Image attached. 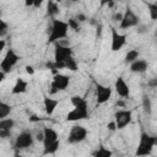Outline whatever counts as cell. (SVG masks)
I'll return each instance as SVG.
<instances>
[{
    "label": "cell",
    "instance_id": "836d02e7",
    "mask_svg": "<svg viewBox=\"0 0 157 157\" xmlns=\"http://www.w3.org/2000/svg\"><path fill=\"white\" fill-rule=\"evenodd\" d=\"M5 47H6V40L0 38V53H1V52L5 49Z\"/></svg>",
    "mask_w": 157,
    "mask_h": 157
},
{
    "label": "cell",
    "instance_id": "2e32d148",
    "mask_svg": "<svg viewBox=\"0 0 157 157\" xmlns=\"http://www.w3.org/2000/svg\"><path fill=\"white\" fill-rule=\"evenodd\" d=\"M129 65H130V71L134 72V74H144V72H146L147 69H148V63H147V60L140 59V58H137L135 61H132V63L129 64Z\"/></svg>",
    "mask_w": 157,
    "mask_h": 157
},
{
    "label": "cell",
    "instance_id": "f35d334b",
    "mask_svg": "<svg viewBox=\"0 0 157 157\" xmlns=\"http://www.w3.org/2000/svg\"><path fill=\"white\" fill-rule=\"evenodd\" d=\"M29 121H39V118L37 115H32L29 117Z\"/></svg>",
    "mask_w": 157,
    "mask_h": 157
},
{
    "label": "cell",
    "instance_id": "cb8c5ba5",
    "mask_svg": "<svg viewBox=\"0 0 157 157\" xmlns=\"http://www.w3.org/2000/svg\"><path fill=\"white\" fill-rule=\"evenodd\" d=\"M147 9L150 12V17L152 21L157 20V4L155 2H147Z\"/></svg>",
    "mask_w": 157,
    "mask_h": 157
},
{
    "label": "cell",
    "instance_id": "7bdbcfd3",
    "mask_svg": "<svg viewBox=\"0 0 157 157\" xmlns=\"http://www.w3.org/2000/svg\"><path fill=\"white\" fill-rule=\"evenodd\" d=\"M70 1H71V2H78L80 0H70Z\"/></svg>",
    "mask_w": 157,
    "mask_h": 157
},
{
    "label": "cell",
    "instance_id": "ab89813d",
    "mask_svg": "<svg viewBox=\"0 0 157 157\" xmlns=\"http://www.w3.org/2000/svg\"><path fill=\"white\" fill-rule=\"evenodd\" d=\"M110 1H114V0H101V6H104L108 2H110Z\"/></svg>",
    "mask_w": 157,
    "mask_h": 157
},
{
    "label": "cell",
    "instance_id": "e0dca14e",
    "mask_svg": "<svg viewBox=\"0 0 157 157\" xmlns=\"http://www.w3.org/2000/svg\"><path fill=\"white\" fill-rule=\"evenodd\" d=\"M59 99H55V98H52L50 96H45L43 97V105H44V110H45V114L47 115H53L55 109L58 108L59 105Z\"/></svg>",
    "mask_w": 157,
    "mask_h": 157
},
{
    "label": "cell",
    "instance_id": "3957f363",
    "mask_svg": "<svg viewBox=\"0 0 157 157\" xmlns=\"http://www.w3.org/2000/svg\"><path fill=\"white\" fill-rule=\"evenodd\" d=\"M156 145H157V137L148 135L146 131H142L140 135V140H139V145H137L135 155L136 156H147L151 153V151L153 150V147Z\"/></svg>",
    "mask_w": 157,
    "mask_h": 157
},
{
    "label": "cell",
    "instance_id": "9a60e30c",
    "mask_svg": "<svg viewBox=\"0 0 157 157\" xmlns=\"http://www.w3.org/2000/svg\"><path fill=\"white\" fill-rule=\"evenodd\" d=\"M114 88H115L117 93L121 98H129V96H130V87H129V85L126 83V81L123 77H118L115 80Z\"/></svg>",
    "mask_w": 157,
    "mask_h": 157
},
{
    "label": "cell",
    "instance_id": "5b68a950",
    "mask_svg": "<svg viewBox=\"0 0 157 157\" xmlns=\"http://www.w3.org/2000/svg\"><path fill=\"white\" fill-rule=\"evenodd\" d=\"M139 22H140L139 16L134 12V10L130 6H128L125 9L124 13H123V17H121L120 22H119V28L120 29H128V28L137 26Z\"/></svg>",
    "mask_w": 157,
    "mask_h": 157
},
{
    "label": "cell",
    "instance_id": "f546056e",
    "mask_svg": "<svg viewBox=\"0 0 157 157\" xmlns=\"http://www.w3.org/2000/svg\"><path fill=\"white\" fill-rule=\"evenodd\" d=\"M107 128H108V130H109V131H114V130H117V126H115V123H114V120L109 121V123L107 124Z\"/></svg>",
    "mask_w": 157,
    "mask_h": 157
},
{
    "label": "cell",
    "instance_id": "8fae6325",
    "mask_svg": "<svg viewBox=\"0 0 157 157\" xmlns=\"http://www.w3.org/2000/svg\"><path fill=\"white\" fill-rule=\"evenodd\" d=\"M113 90L109 86H104L102 83H96V101L97 104L107 103L112 97Z\"/></svg>",
    "mask_w": 157,
    "mask_h": 157
},
{
    "label": "cell",
    "instance_id": "d6a6232c",
    "mask_svg": "<svg viewBox=\"0 0 157 157\" xmlns=\"http://www.w3.org/2000/svg\"><path fill=\"white\" fill-rule=\"evenodd\" d=\"M44 2V0H34V2H33V7H36V9H39L40 6H42V4Z\"/></svg>",
    "mask_w": 157,
    "mask_h": 157
},
{
    "label": "cell",
    "instance_id": "7402d4cb",
    "mask_svg": "<svg viewBox=\"0 0 157 157\" xmlns=\"http://www.w3.org/2000/svg\"><path fill=\"white\" fill-rule=\"evenodd\" d=\"M92 155H93L94 157H110V156L113 155V152L109 151L108 148H105L104 146H99L96 151L92 152Z\"/></svg>",
    "mask_w": 157,
    "mask_h": 157
},
{
    "label": "cell",
    "instance_id": "8d00e7d4",
    "mask_svg": "<svg viewBox=\"0 0 157 157\" xmlns=\"http://www.w3.org/2000/svg\"><path fill=\"white\" fill-rule=\"evenodd\" d=\"M5 75H6V74L0 69V82H2V81L5 80Z\"/></svg>",
    "mask_w": 157,
    "mask_h": 157
},
{
    "label": "cell",
    "instance_id": "83f0119b",
    "mask_svg": "<svg viewBox=\"0 0 157 157\" xmlns=\"http://www.w3.org/2000/svg\"><path fill=\"white\" fill-rule=\"evenodd\" d=\"M6 33H7V23L0 18V38L5 37Z\"/></svg>",
    "mask_w": 157,
    "mask_h": 157
},
{
    "label": "cell",
    "instance_id": "484cf974",
    "mask_svg": "<svg viewBox=\"0 0 157 157\" xmlns=\"http://www.w3.org/2000/svg\"><path fill=\"white\" fill-rule=\"evenodd\" d=\"M66 22H67V26H69V28L74 29L75 32H78V31H80V22H78L76 18L71 17V18H69Z\"/></svg>",
    "mask_w": 157,
    "mask_h": 157
},
{
    "label": "cell",
    "instance_id": "ba28073f",
    "mask_svg": "<svg viewBox=\"0 0 157 157\" xmlns=\"http://www.w3.org/2000/svg\"><path fill=\"white\" fill-rule=\"evenodd\" d=\"M87 129L82 125H74L67 135V142L69 144H78L82 142L86 137H87Z\"/></svg>",
    "mask_w": 157,
    "mask_h": 157
},
{
    "label": "cell",
    "instance_id": "4dcf8cb0",
    "mask_svg": "<svg viewBox=\"0 0 157 157\" xmlns=\"http://www.w3.org/2000/svg\"><path fill=\"white\" fill-rule=\"evenodd\" d=\"M121 17H123V13H121V12H115V13L113 15V20H114V21H119V22H120Z\"/></svg>",
    "mask_w": 157,
    "mask_h": 157
},
{
    "label": "cell",
    "instance_id": "ffe728a7",
    "mask_svg": "<svg viewBox=\"0 0 157 157\" xmlns=\"http://www.w3.org/2000/svg\"><path fill=\"white\" fill-rule=\"evenodd\" d=\"M12 112V108L10 104H7L4 101H0V119L7 118Z\"/></svg>",
    "mask_w": 157,
    "mask_h": 157
},
{
    "label": "cell",
    "instance_id": "e575fe53",
    "mask_svg": "<svg viewBox=\"0 0 157 157\" xmlns=\"http://www.w3.org/2000/svg\"><path fill=\"white\" fill-rule=\"evenodd\" d=\"M148 85H150L152 88H155V87L157 86V78H152V80L148 82Z\"/></svg>",
    "mask_w": 157,
    "mask_h": 157
},
{
    "label": "cell",
    "instance_id": "7c38bea8",
    "mask_svg": "<svg viewBox=\"0 0 157 157\" xmlns=\"http://www.w3.org/2000/svg\"><path fill=\"white\" fill-rule=\"evenodd\" d=\"M126 44V36L118 32L117 28H112V44L110 50L112 52H119L124 45Z\"/></svg>",
    "mask_w": 157,
    "mask_h": 157
},
{
    "label": "cell",
    "instance_id": "603a6c76",
    "mask_svg": "<svg viewBox=\"0 0 157 157\" xmlns=\"http://www.w3.org/2000/svg\"><path fill=\"white\" fill-rule=\"evenodd\" d=\"M65 69H67L70 71H76L77 70V61H76V59H74L72 56L67 58L65 60Z\"/></svg>",
    "mask_w": 157,
    "mask_h": 157
},
{
    "label": "cell",
    "instance_id": "6da1fadb",
    "mask_svg": "<svg viewBox=\"0 0 157 157\" xmlns=\"http://www.w3.org/2000/svg\"><path fill=\"white\" fill-rule=\"evenodd\" d=\"M43 155H54L60 146L59 135L53 128H43Z\"/></svg>",
    "mask_w": 157,
    "mask_h": 157
},
{
    "label": "cell",
    "instance_id": "d590c367",
    "mask_svg": "<svg viewBox=\"0 0 157 157\" xmlns=\"http://www.w3.org/2000/svg\"><path fill=\"white\" fill-rule=\"evenodd\" d=\"M33 2H34V0H25V5H26L27 7L33 6Z\"/></svg>",
    "mask_w": 157,
    "mask_h": 157
},
{
    "label": "cell",
    "instance_id": "f1b7e54d",
    "mask_svg": "<svg viewBox=\"0 0 157 157\" xmlns=\"http://www.w3.org/2000/svg\"><path fill=\"white\" fill-rule=\"evenodd\" d=\"M78 22H85L86 20H87V17H86V15L85 13H81V12H78L77 15H76V17H75Z\"/></svg>",
    "mask_w": 157,
    "mask_h": 157
},
{
    "label": "cell",
    "instance_id": "1f68e13d",
    "mask_svg": "<svg viewBox=\"0 0 157 157\" xmlns=\"http://www.w3.org/2000/svg\"><path fill=\"white\" fill-rule=\"evenodd\" d=\"M25 69H26V72H27L28 75H33V74H34V69H33V66H31V65H27Z\"/></svg>",
    "mask_w": 157,
    "mask_h": 157
},
{
    "label": "cell",
    "instance_id": "8992f818",
    "mask_svg": "<svg viewBox=\"0 0 157 157\" xmlns=\"http://www.w3.org/2000/svg\"><path fill=\"white\" fill-rule=\"evenodd\" d=\"M87 118H88V103L87 102L74 107V109L70 110L66 115L67 121H78V120H83Z\"/></svg>",
    "mask_w": 157,
    "mask_h": 157
},
{
    "label": "cell",
    "instance_id": "d6986e66",
    "mask_svg": "<svg viewBox=\"0 0 157 157\" xmlns=\"http://www.w3.org/2000/svg\"><path fill=\"white\" fill-rule=\"evenodd\" d=\"M59 12H60L59 5L54 0H48V2H47V15L53 20V18H56Z\"/></svg>",
    "mask_w": 157,
    "mask_h": 157
},
{
    "label": "cell",
    "instance_id": "44dd1931",
    "mask_svg": "<svg viewBox=\"0 0 157 157\" xmlns=\"http://www.w3.org/2000/svg\"><path fill=\"white\" fill-rule=\"evenodd\" d=\"M139 56H140V52H139L137 49H131V50H129V52L125 54L124 63H125V64H131V63L135 61Z\"/></svg>",
    "mask_w": 157,
    "mask_h": 157
},
{
    "label": "cell",
    "instance_id": "277c9868",
    "mask_svg": "<svg viewBox=\"0 0 157 157\" xmlns=\"http://www.w3.org/2000/svg\"><path fill=\"white\" fill-rule=\"evenodd\" d=\"M20 61V55L13 50V49H7L4 59L0 61V69L5 72V74H9L12 71V69L15 67V65Z\"/></svg>",
    "mask_w": 157,
    "mask_h": 157
},
{
    "label": "cell",
    "instance_id": "5bb4252c",
    "mask_svg": "<svg viewBox=\"0 0 157 157\" xmlns=\"http://www.w3.org/2000/svg\"><path fill=\"white\" fill-rule=\"evenodd\" d=\"M15 126V120L12 118L0 119V139H6L11 135V130Z\"/></svg>",
    "mask_w": 157,
    "mask_h": 157
},
{
    "label": "cell",
    "instance_id": "ee69618b",
    "mask_svg": "<svg viewBox=\"0 0 157 157\" xmlns=\"http://www.w3.org/2000/svg\"><path fill=\"white\" fill-rule=\"evenodd\" d=\"M0 16H1V10H0Z\"/></svg>",
    "mask_w": 157,
    "mask_h": 157
},
{
    "label": "cell",
    "instance_id": "60d3db41",
    "mask_svg": "<svg viewBox=\"0 0 157 157\" xmlns=\"http://www.w3.org/2000/svg\"><path fill=\"white\" fill-rule=\"evenodd\" d=\"M117 104H118L119 107H124V105H125V104H124V102H121V101H120V102H117Z\"/></svg>",
    "mask_w": 157,
    "mask_h": 157
},
{
    "label": "cell",
    "instance_id": "b9f144b4",
    "mask_svg": "<svg viewBox=\"0 0 157 157\" xmlns=\"http://www.w3.org/2000/svg\"><path fill=\"white\" fill-rule=\"evenodd\" d=\"M54 1H55V2H56V4H59V2H61V1H63V0H54Z\"/></svg>",
    "mask_w": 157,
    "mask_h": 157
},
{
    "label": "cell",
    "instance_id": "7a4b0ae2",
    "mask_svg": "<svg viewBox=\"0 0 157 157\" xmlns=\"http://www.w3.org/2000/svg\"><path fill=\"white\" fill-rule=\"evenodd\" d=\"M67 32H69L67 22L61 21L59 18H53L52 20V26H50V29H49V36H48L47 44H53L54 42H56L59 39L66 38Z\"/></svg>",
    "mask_w": 157,
    "mask_h": 157
},
{
    "label": "cell",
    "instance_id": "4fadbf2b",
    "mask_svg": "<svg viewBox=\"0 0 157 157\" xmlns=\"http://www.w3.org/2000/svg\"><path fill=\"white\" fill-rule=\"evenodd\" d=\"M69 83H70V77L69 76H66L64 74H60V72H56V74H54V77H53V81H52L50 86L56 88L58 92H59V91L66 90Z\"/></svg>",
    "mask_w": 157,
    "mask_h": 157
},
{
    "label": "cell",
    "instance_id": "74e56055",
    "mask_svg": "<svg viewBox=\"0 0 157 157\" xmlns=\"http://www.w3.org/2000/svg\"><path fill=\"white\" fill-rule=\"evenodd\" d=\"M144 32H147V27H140L139 29H137V33H144Z\"/></svg>",
    "mask_w": 157,
    "mask_h": 157
},
{
    "label": "cell",
    "instance_id": "9c48e42d",
    "mask_svg": "<svg viewBox=\"0 0 157 157\" xmlns=\"http://www.w3.org/2000/svg\"><path fill=\"white\" fill-rule=\"evenodd\" d=\"M34 142V136L31 131H22L17 135L16 140H15V148L17 150H25V148H29Z\"/></svg>",
    "mask_w": 157,
    "mask_h": 157
},
{
    "label": "cell",
    "instance_id": "52a82bcc",
    "mask_svg": "<svg viewBox=\"0 0 157 157\" xmlns=\"http://www.w3.org/2000/svg\"><path fill=\"white\" fill-rule=\"evenodd\" d=\"M131 119H132V112L130 109H120L115 112L113 120L115 123L117 129L120 130V129L126 128L131 123Z\"/></svg>",
    "mask_w": 157,
    "mask_h": 157
},
{
    "label": "cell",
    "instance_id": "ac0fdd59",
    "mask_svg": "<svg viewBox=\"0 0 157 157\" xmlns=\"http://www.w3.org/2000/svg\"><path fill=\"white\" fill-rule=\"evenodd\" d=\"M27 86H28V82L25 81L22 77H18L11 90V93L12 94H21V93H25L27 91Z\"/></svg>",
    "mask_w": 157,
    "mask_h": 157
},
{
    "label": "cell",
    "instance_id": "d4e9b609",
    "mask_svg": "<svg viewBox=\"0 0 157 157\" xmlns=\"http://www.w3.org/2000/svg\"><path fill=\"white\" fill-rule=\"evenodd\" d=\"M142 108H144V110H145L147 114H151V112H152L151 99H150V97H148V96H146V94L142 97Z\"/></svg>",
    "mask_w": 157,
    "mask_h": 157
},
{
    "label": "cell",
    "instance_id": "4316f807",
    "mask_svg": "<svg viewBox=\"0 0 157 157\" xmlns=\"http://www.w3.org/2000/svg\"><path fill=\"white\" fill-rule=\"evenodd\" d=\"M70 102H71V104H72L74 107H76V105H80V104L86 103L87 101H86L83 97L78 96V94H75V96H72V97L70 98Z\"/></svg>",
    "mask_w": 157,
    "mask_h": 157
},
{
    "label": "cell",
    "instance_id": "30bf717a",
    "mask_svg": "<svg viewBox=\"0 0 157 157\" xmlns=\"http://www.w3.org/2000/svg\"><path fill=\"white\" fill-rule=\"evenodd\" d=\"M54 61H61L65 63V60L70 56H72V48L65 47L59 44L58 42H54Z\"/></svg>",
    "mask_w": 157,
    "mask_h": 157
}]
</instances>
